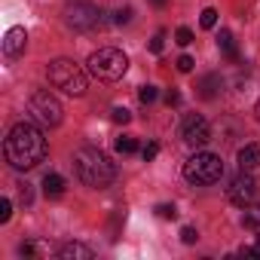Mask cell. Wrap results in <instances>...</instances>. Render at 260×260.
<instances>
[{
    "mask_svg": "<svg viewBox=\"0 0 260 260\" xmlns=\"http://www.w3.org/2000/svg\"><path fill=\"white\" fill-rule=\"evenodd\" d=\"M10 217H13V202L4 196L0 199V223H10Z\"/></svg>",
    "mask_w": 260,
    "mask_h": 260,
    "instance_id": "obj_23",
    "label": "cell"
},
{
    "mask_svg": "<svg viewBox=\"0 0 260 260\" xmlns=\"http://www.w3.org/2000/svg\"><path fill=\"white\" fill-rule=\"evenodd\" d=\"M175 43H178V46H190V43H193V31H190V28H178V31H175Z\"/></svg>",
    "mask_w": 260,
    "mask_h": 260,
    "instance_id": "obj_21",
    "label": "cell"
},
{
    "mask_svg": "<svg viewBox=\"0 0 260 260\" xmlns=\"http://www.w3.org/2000/svg\"><path fill=\"white\" fill-rule=\"evenodd\" d=\"M55 254H58V260H92V257H95V248H89V245H83V242H68V245H61Z\"/></svg>",
    "mask_w": 260,
    "mask_h": 260,
    "instance_id": "obj_11",
    "label": "cell"
},
{
    "mask_svg": "<svg viewBox=\"0 0 260 260\" xmlns=\"http://www.w3.org/2000/svg\"><path fill=\"white\" fill-rule=\"evenodd\" d=\"M184 178L193 187H211V184H217L223 178V159L217 153L199 150L184 162Z\"/></svg>",
    "mask_w": 260,
    "mask_h": 260,
    "instance_id": "obj_4",
    "label": "cell"
},
{
    "mask_svg": "<svg viewBox=\"0 0 260 260\" xmlns=\"http://www.w3.org/2000/svg\"><path fill=\"white\" fill-rule=\"evenodd\" d=\"M86 71H89V68L77 64L74 58H55V61H49L46 77H49V83H52L55 89H61L64 95L80 98V95H86V89H89V74H86Z\"/></svg>",
    "mask_w": 260,
    "mask_h": 260,
    "instance_id": "obj_3",
    "label": "cell"
},
{
    "mask_svg": "<svg viewBox=\"0 0 260 260\" xmlns=\"http://www.w3.org/2000/svg\"><path fill=\"white\" fill-rule=\"evenodd\" d=\"M217 46H220V52H223L230 61H239V49H236V40H233L230 31H220V34H217Z\"/></svg>",
    "mask_w": 260,
    "mask_h": 260,
    "instance_id": "obj_15",
    "label": "cell"
},
{
    "mask_svg": "<svg viewBox=\"0 0 260 260\" xmlns=\"http://www.w3.org/2000/svg\"><path fill=\"white\" fill-rule=\"evenodd\" d=\"M31 116L40 122V125H58L61 122V116H64V110H61V101L49 92V89H37L34 95H31Z\"/></svg>",
    "mask_w": 260,
    "mask_h": 260,
    "instance_id": "obj_6",
    "label": "cell"
},
{
    "mask_svg": "<svg viewBox=\"0 0 260 260\" xmlns=\"http://www.w3.org/2000/svg\"><path fill=\"white\" fill-rule=\"evenodd\" d=\"M239 169L242 172H257L260 169V144H245L239 150Z\"/></svg>",
    "mask_w": 260,
    "mask_h": 260,
    "instance_id": "obj_12",
    "label": "cell"
},
{
    "mask_svg": "<svg viewBox=\"0 0 260 260\" xmlns=\"http://www.w3.org/2000/svg\"><path fill=\"white\" fill-rule=\"evenodd\" d=\"M25 46H28V34H25V28H10L7 37H4V55H7L10 61H16V58L25 52Z\"/></svg>",
    "mask_w": 260,
    "mask_h": 260,
    "instance_id": "obj_10",
    "label": "cell"
},
{
    "mask_svg": "<svg viewBox=\"0 0 260 260\" xmlns=\"http://www.w3.org/2000/svg\"><path fill=\"white\" fill-rule=\"evenodd\" d=\"M181 138H184L190 147H205V144L211 141V125H208V119L199 116V113H190V116L184 119V125H181Z\"/></svg>",
    "mask_w": 260,
    "mask_h": 260,
    "instance_id": "obj_9",
    "label": "cell"
},
{
    "mask_svg": "<svg viewBox=\"0 0 260 260\" xmlns=\"http://www.w3.org/2000/svg\"><path fill=\"white\" fill-rule=\"evenodd\" d=\"M175 64H178V71H181V74H190V71H193V64H196V61H193V58H190V55H181V58H178V61H175Z\"/></svg>",
    "mask_w": 260,
    "mask_h": 260,
    "instance_id": "obj_29",
    "label": "cell"
},
{
    "mask_svg": "<svg viewBox=\"0 0 260 260\" xmlns=\"http://www.w3.org/2000/svg\"><path fill=\"white\" fill-rule=\"evenodd\" d=\"M113 22H116V25H128V22H132V7H122V10H116Z\"/></svg>",
    "mask_w": 260,
    "mask_h": 260,
    "instance_id": "obj_24",
    "label": "cell"
},
{
    "mask_svg": "<svg viewBox=\"0 0 260 260\" xmlns=\"http://www.w3.org/2000/svg\"><path fill=\"white\" fill-rule=\"evenodd\" d=\"M254 113H257V122H260V98H257V107H254Z\"/></svg>",
    "mask_w": 260,
    "mask_h": 260,
    "instance_id": "obj_34",
    "label": "cell"
},
{
    "mask_svg": "<svg viewBox=\"0 0 260 260\" xmlns=\"http://www.w3.org/2000/svg\"><path fill=\"white\" fill-rule=\"evenodd\" d=\"M166 101H169V107H178V104H181V92H175V89H172V92L166 95Z\"/></svg>",
    "mask_w": 260,
    "mask_h": 260,
    "instance_id": "obj_32",
    "label": "cell"
},
{
    "mask_svg": "<svg viewBox=\"0 0 260 260\" xmlns=\"http://www.w3.org/2000/svg\"><path fill=\"white\" fill-rule=\"evenodd\" d=\"M166 4H169V0H153V7H159V10H162Z\"/></svg>",
    "mask_w": 260,
    "mask_h": 260,
    "instance_id": "obj_33",
    "label": "cell"
},
{
    "mask_svg": "<svg viewBox=\"0 0 260 260\" xmlns=\"http://www.w3.org/2000/svg\"><path fill=\"white\" fill-rule=\"evenodd\" d=\"M162 46H166V31H159V34L150 40V52H156V55H159V52H162Z\"/></svg>",
    "mask_w": 260,
    "mask_h": 260,
    "instance_id": "obj_28",
    "label": "cell"
},
{
    "mask_svg": "<svg viewBox=\"0 0 260 260\" xmlns=\"http://www.w3.org/2000/svg\"><path fill=\"white\" fill-rule=\"evenodd\" d=\"M86 64H89V74H92L95 80H104V83H116V80L128 71L125 52H119V49H113V46H104V49L92 52Z\"/></svg>",
    "mask_w": 260,
    "mask_h": 260,
    "instance_id": "obj_5",
    "label": "cell"
},
{
    "mask_svg": "<svg viewBox=\"0 0 260 260\" xmlns=\"http://www.w3.org/2000/svg\"><path fill=\"white\" fill-rule=\"evenodd\" d=\"M110 116H113V122H122V125L132 119V113H128L125 107H113V110H110Z\"/></svg>",
    "mask_w": 260,
    "mask_h": 260,
    "instance_id": "obj_25",
    "label": "cell"
},
{
    "mask_svg": "<svg viewBox=\"0 0 260 260\" xmlns=\"http://www.w3.org/2000/svg\"><path fill=\"white\" fill-rule=\"evenodd\" d=\"M220 77L217 74H205L202 80H199V95L205 98V101H211V98H217V92H220Z\"/></svg>",
    "mask_w": 260,
    "mask_h": 260,
    "instance_id": "obj_13",
    "label": "cell"
},
{
    "mask_svg": "<svg viewBox=\"0 0 260 260\" xmlns=\"http://www.w3.org/2000/svg\"><path fill=\"white\" fill-rule=\"evenodd\" d=\"M196 239H199V233H196L193 226H184V230H181V242H184V245H196Z\"/></svg>",
    "mask_w": 260,
    "mask_h": 260,
    "instance_id": "obj_27",
    "label": "cell"
},
{
    "mask_svg": "<svg viewBox=\"0 0 260 260\" xmlns=\"http://www.w3.org/2000/svg\"><path fill=\"white\" fill-rule=\"evenodd\" d=\"M156 95H159V92H156V86H150V83L138 89V98H141V104H153V101H156Z\"/></svg>",
    "mask_w": 260,
    "mask_h": 260,
    "instance_id": "obj_20",
    "label": "cell"
},
{
    "mask_svg": "<svg viewBox=\"0 0 260 260\" xmlns=\"http://www.w3.org/2000/svg\"><path fill=\"white\" fill-rule=\"evenodd\" d=\"M199 25H202L205 31H211V28L217 25V10H211V7H208V10H202V16H199Z\"/></svg>",
    "mask_w": 260,
    "mask_h": 260,
    "instance_id": "obj_19",
    "label": "cell"
},
{
    "mask_svg": "<svg viewBox=\"0 0 260 260\" xmlns=\"http://www.w3.org/2000/svg\"><path fill=\"white\" fill-rule=\"evenodd\" d=\"M156 214H159L162 220H175V217H178V208L169 205V202H162V205H156Z\"/></svg>",
    "mask_w": 260,
    "mask_h": 260,
    "instance_id": "obj_22",
    "label": "cell"
},
{
    "mask_svg": "<svg viewBox=\"0 0 260 260\" xmlns=\"http://www.w3.org/2000/svg\"><path fill=\"white\" fill-rule=\"evenodd\" d=\"M242 223H245L248 230H257V226H260V214H245V220H242Z\"/></svg>",
    "mask_w": 260,
    "mask_h": 260,
    "instance_id": "obj_31",
    "label": "cell"
},
{
    "mask_svg": "<svg viewBox=\"0 0 260 260\" xmlns=\"http://www.w3.org/2000/svg\"><path fill=\"white\" fill-rule=\"evenodd\" d=\"M16 187H19V202L28 208V205L34 202V187H31L28 181H22V184H16Z\"/></svg>",
    "mask_w": 260,
    "mask_h": 260,
    "instance_id": "obj_18",
    "label": "cell"
},
{
    "mask_svg": "<svg viewBox=\"0 0 260 260\" xmlns=\"http://www.w3.org/2000/svg\"><path fill=\"white\" fill-rule=\"evenodd\" d=\"M141 156H144V162H150V159H156V156H159V144H156V141H150V144H147V147L141 150Z\"/></svg>",
    "mask_w": 260,
    "mask_h": 260,
    "instance_id": "obj_26",
    "label": "cell"
},
{
    "mask_svg": "<svg viewBox=\"0 0 260 260\" xmlns=\"http://www.w3.org/2000/svg\"><path fill=\"white\" fill-rule=\"evenodd\" d=\"M43 193H46V196H52V199H55V196H61V193H64V178H61V175H55V172H49V175L43 178Z\"/></svg>",
    "mask_w": 260,
    "mask_h": 260,
    "instance_id": "obj_16",
    "label": "cell"
},
{
    "mask_svg": "<svg viewBox=\"0 0 260 260\" xmlns=\"http://www.w3.org/2000/svg\"><path fill=\"white\" fill-rule=\"evenodd\" d=\"M257 214H260V208H257Z\"/></svg>",
    "mask_w": 260,
    "mask_h": 260,
    "instance_id": "obj_35",
    "label": "cell"
},
{
    "mask_svg": "<svg viewBox=\"0 0 260 260\" xmlns=\"http://www.w3.org/2000/svg\"><path fill=\"white\" fill-rule=\"evenodd\" d=\"M113 147H116V153L128 156V153H135V150H138V141H135L132 135H119V138L113 141Z\"/></svg>",
    "mask_w": 260,
    "mask_h": 260,
    "instance_id": "obj_17",
    "label": "cell"
},
{
    "mask_svg": "<svg viewBox=\"0 0 260 260\" xmlns=\"http://www.w3.org/2000/svg\"><path fill=\"white\" fill-rule=\"evenodd\" d=\"M19 254H22V257H46V254H49V245L40 242V239H28V242L19 245Z\"/></svg>",
    "mask_w": 260,
    "mask_h": 260,
    "instance_id": "obj_14",
    "label": "cell"
},
{
    "mask_svg": "<svg viewBox=\"0 0 260 260\" xmlns=\"http://www.w3.org/2000/svg\"><path fill=\"white\" fill-rule=\"evenodd\" d=\"M242 257H260V236L254 239V245H245L242 248Z\"/></svg>",
    "mask_w": 260,
    "mask_h": 260,
    "instance_id": "obj_30",
    "label": "cell"
},
{
    "mask_svg": "<svg viewBox=\"0 0 260 260\" xmlns=\"http://www.w3.org/2000/svg\"><path fill=\"white\" fill-rule=\"evenodd\" d=\"M49 153V144H46V135L43 128L31 119H22L10 128V135L4 141V156L13 169L19 172H28V169H37Z\"/></svg>",
    "mask_w": 260,
    "mask_h": 260,
    "instance_id": "obj_1",
    "label": "cell"
},
{
    "mask_svg": "<svg viewBox=\"0 0 260 260\" xmlns=\"http://www.w3.org/2000/svg\"><path fill=\"white\" fill-rule=\"evenodd\" d=\"M64 19L74 31H98L104 25V13L95 4H71Z\"/></svg>",
    "mask_w": 260,
    "mask_h": 260,
    "instance_id": "obj_7",
    "label": "cell"
},
{
    "mask_svg": "<svg viewBox=\"0 0 260 260\" xmlns=\"http://www.w3.org/2000/svg\"><path fill=\"white\" fill-rule=\"evenodd\" d=\"M74 172L86 187H95V190H104V187H110L116 181L113 159L98 147H80L74 153Z\"/></svg>",
    "mask_w": 260,
    "mask_h": 260,
    "instance_id": "obj_2",
    "label": "cell"
},
{
    "mask_svg": "<svg viewBox=\"0 0 260 260\" xmlns=\"http://www.w3.org/2000/svg\"><path fill=\"white\" fill-rule=\"evenodd\" d=\"M226 199L236 205V208H248L254 199H257V181L251 178V172H242L239 169V175L230 181V187H226Z\"/></svg>",
    "mask_w": 260,
    "mask_h": 260,
    "instance_id": "obj_8",
    "label": "cell"
}]
</instances>
